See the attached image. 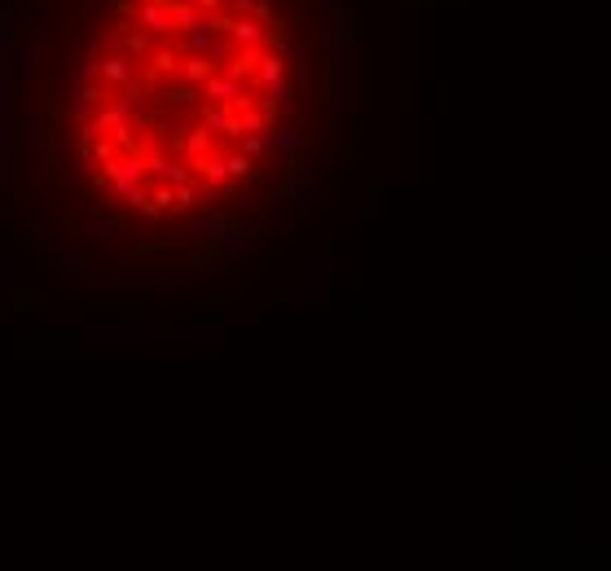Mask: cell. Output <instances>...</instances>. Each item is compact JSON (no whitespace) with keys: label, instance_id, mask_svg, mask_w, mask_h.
I'll return each mask as SVG.
<instances>
[{"label":"cell","instance_id":"1","mask_svg":"<svg viewBox=\"0 0 611 571\" xmlns=\"http://www.w3.org/2000/svg\"><path fill=\"white\" fill-rule=\"evenodd\" d=\"M141 31L115 22L93 44L101 84H80L84 167L141 211H185L251 172L291 101L282 27L264 0H141Z\"/></svg>","mask_w":611,"mask_h":571}]
</instances>
